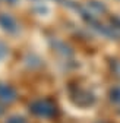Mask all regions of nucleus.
<instances>
[{
    "label": "nucleus",
    "instance_id": "obj_1",
    "mask_svg": "<svg viewBox=\"0 0 120 123\" xmlns=\"http://www.w3.org/2000/svg\"><path fill=\"white\" fill-rule=\"evenodd\" d=\"M29 111L34 113L38 117H44V119H50L57 113V107L53 101L44 98V100H35L29 104Z\"/></svg>",
    "mask_w": 120,
    "mask_h": 123
},
{
    "label": "nucleus",
    "instance_id": "obj_2",
    "mask_svg": "<svg viewBox=\"0 0 120 123\" xmlns=\"http://www.w3.org/2000/svg\"><path fill=\"white\" fill-rule=\"evenodd\" d=\"M0 26L7 34H16L19 31V24L9 13H0Z\"/></svg>",
    "mask_w": 120,
    "mask_h": 123
},
{
    "label": "nucleus",
    "instance_id": "obj_3",
    "mask_svg": "<svg viewBox=\"0 0 120 123\" xmlns=\"http://www.w3.org/2000/svg\"><path fill=\"white\" fill-rule=\"evenodd\" d=\"M16 98H18L16 89H15L13 86H10V85H7V84L0 82V101L10 104V103H13Z\"/></svg>",
    "mask_w": 120,
    "mask_h": 123
},
{
    "label": "nucleus",
    "instance_id": "obj_4",
    "mask_svg": "<svg viewBox=\"0 0 120 123\" xmlns=\"http://www.w3.org/2000/svg\"><path fill=\"white\" fill-rule=\"evenodd\" d=\"M85 6L91 10L94 15H97V16H98V15H101V13H106L107 12V7L104 6L101 2H97V0H88Z\"/></svg>",
    "mask_w": 120,
    "mask_h": 123
},
{
    "label": "nucleus",
    "instance_id": "obj_5",
    "mask_svg": "<svg viewBox=\"0 0 120 123\" xmlns=\"http://www.w3.org/2000/svg\"><path fill=\"white\" fill-rule=\"evenodd\" d=\"M5 123H28L26 119L24 116H18V114H15V116H10Z\"/></svg>",
    "mask_w": 120,
    "mask_h": 123
},
{
    "label": "nucleus",
    "instance_id": "obj_6",
    "mask_svg": "<svg viewBox=\"0 0 120 123\" xmlns=\"http://www.w3.org/2000/svg\"><path fill=\"white\" fill-rule=\"evenodd\" d=\"M110 98H111V101H114V103H120V86H116V88L111 89Z\"/></svg>",
    "mask_w": 120,
    "mask_h": 123
},
{
    "label": "nucleus",
    "instance_id": "obj_7",
    "mask_svg": "<svg viewBox=\"0 0 120 123\" xmlns=\"http://www.w3.org/2000/svg\"><path fill=\"white\" fill-rule=\"evenodd\" d=\"M6 53H7V49H6V45H5L3 43H0V60H2V59L6 56Z\"/></svg>",
    "mask_w": 120,
    "mask_h": 123
},
{
    "label": "nucleus",
    "instance_id": "obj_8",
    "mask_svg": "<svg viewBox=\"0 0 120 123\" xmlns=\"http://www.w3.org/2000/svg\"><path fill=\"white\" fill-rule=\"evenodd\" d=\"M5 2H6V3H9V5H12V6H13V5H16V3H18V2H19V0H5Z\"/></svg>",
    "mask_w": 120,
    "mask_h": 123
},
{
    "label": "nucleus",
    "instance_id": "obj_9",
    "mask_svg": "<svg viewBox=\"0 0 120 123\" xmlns=\"http://www.w3.org/2000/svg\"><path fill=\"white\" fill-rule=\"evenodd\" d=\"M3 111H5V109H3L2 105H0V114H3Z\"/></svg>",
    "mask_w": 120,
    "mask_h": 123
},
{
    "label": "nucleus",
    "instance_id": "obj_10",
    "mask_svg": "<svg viewBox=\"0 0 120 123\" xmlns=\"http://www.w3.org/2000/svg\"><path fill=\"white\" fill-rule=\"evenodd\" d=\"M102 123H104V122H102Z\"/></svg>",
    "mask_w": 120,
    "mask_h": 123
}]
</instances>
